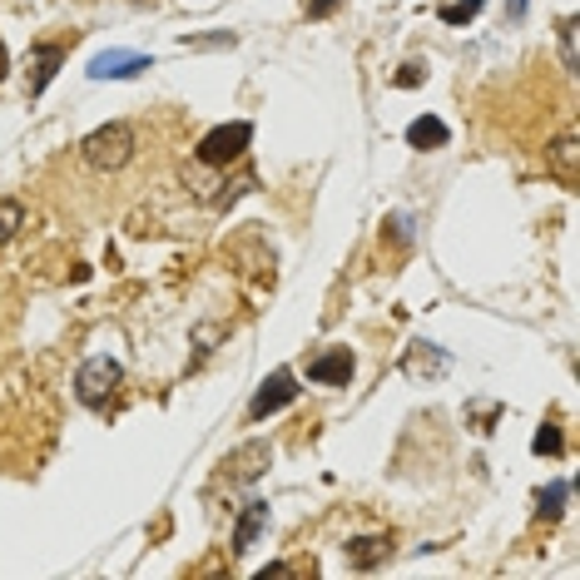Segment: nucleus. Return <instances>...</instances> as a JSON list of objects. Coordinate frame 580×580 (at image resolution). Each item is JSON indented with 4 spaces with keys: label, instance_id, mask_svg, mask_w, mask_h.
<instances>
[{
    "label": "nucleus",
    "instance_id": "f257e3e1",
    "mask_svg": "<svg viewBox=\"0 0 580 580\" xmlns=\"http://www.w3.org/2000/svg\"><path fill=\"white\" fill-rule=\"evenodd\" d=\"M134 150H140V134H134V125H125V119H109V125H99L95 134L80 140V159L95 174L125 169V164L134 159Z\"/></svg>",
    "mask_w": 580,
    "mask_h": 580
},
{
    "label": "nucleus",
    "instance_id": "f03ea898",
    "mask_svg": "<svg viewBox=\"0 0 580 580\" xmlns=\"http://www.w3.org/2000/svg\"><path fill=\"white\" fill-rule=\"evenodd\" d=\"M248 140H253V125H248V119H234V125L209 129L204 140H199V164H209V169H224V164L244 159Z\"/></svg>",
    "mask_w": 580,
    "mask_h": 580
},
{
    "label": "nucleus",
    "instance_id": "7ed1b4c3",
    "mask_svg": "<svg viewBox=\"0 0 580 580\" xmlns=\"http://www.w3.org/2000/svg\"><path fill=\"white\" fill-rule=\"evenodd\" d=\"M119 382H125V367H119L115 357H90L75 372V398L85 402V407H105Z\"/></svg>",
    "mask_w": 580,
    "mask_h": 580
},
{
    "label": "nucleus",
    "instance_id": "20e7f679",
    "mask_svg": "<svg viewBox=\"0 0 580 580\" xmlns=\"http://www.w3.org/2000/svg\"><path fill=\"white\" fill-rule=\"evenodd\" d=\"M546 174L560 189H580V140L576 129H560L556 140L546 144Z\"/></svg>",
    "mask_w": 580,
    "mask_h": 580
},
{
    "label": "nucleus",
    "instance_id": "39448f33",
    "mask_svg": "<svg viewBox=\"0 0 580 580\" xmlns=\"http://www.w3.org/2000/svg\"><path fill=\"white\" fill-rule=\"evenodd\" d=\"M298 398V377L288 372V367H279L273 377H263V387L253 392V402H248V417L253 422H263V417H273V412H283L288 402Z\"/></svg>",
    "mask_w": 580,
    "mask_h": 580
},
{
    "label": "nucleus",
    "instance_id": "423d86ee",
    "mask_svg": "<svg viewBox=\"0 0 580 580\" xmlns=\"http://www.w3.org/2000/svg\"><path fill=\"white\" fill-rule=\"evenodd\" d=\"M269 462H273V447H269V441H244V447L228 451L224 472H228V482L248 486V482H258V476L269 472Z\"/></svg>",
    "mask_w": 580,
    "mask_h": 580
},
{
    "label": "nucleus",
    "instance_id": "0eeeda50",
    "mask_svg": "<svg viewBox=\"0 0 580 580\" xmlns=\"http://www.w3.org/2000/svg\"><path fill=\"white\" fill-rule=\"evenodd\" d=\"M308 382L347 387V382H353V353H347V347H328L322 357H312V363H308Z\"/></svg>",
    "mask_w": 580,
    "mask_h": 580
},
{
    "label": "nucleus",
    "instance_id": "6e6552de",
    "mask_svg": "<svg viewBox=\"0 0 580 580\" xmlns=\"http://www.w3.org/2000/svg\"><path fill=\"white\" fill-rule=\"evenodd\" d=\"M343 551H347V566L353 570H372L392 556V536H353Z\"/></svg>",
    "mask_w": 580,
    "mask_h": 580
},
{
    "label": "nucleus",
    "instance_id": "1a4fd4ad",
    "mask_svg": "<svg viewBox=\"0 0 580 580\" xmlns=\"http://www.w3.org/2000/svg\"><path fill=\"white\" fill-rule=\"evenodd\" d=\"M140 70H150V60H144V55H125V50L95 55V64H90L95 80H125V75H140Z\"/></svg>",
    "mask_w": 580,
    "mask_h": 580
},
{
    "label": "nucleus",
    "instance_id": "9d476101",
    "mask_svg": "<svg viewBox=\"0 0 580 580\" xmlns=\"http://www.w3.org/2000/svg\"><path fill=\"white\" fill-rule=\"evenodd\" d=\"M263 526H269V501H248L234 526V556H244V551L263 536Z\"/></svg>",
    "mask_w": 580,
    "mask_h": 580
},
{
    "label": "nucleus",
    "instance_id": "9b49d317",
    "mask_svg": "<svg viewBox=\"0 0 580 580\" xmlns=\"http://www.w3.org/2000/svg\"><path fill=\"white\" fill-rule=\"evenodd\" d=\"M447 140H451V129L441 125L437 115H422V119H412V125H407V144H412V150H441Z\"/></svg>",
    "mask_w": 580,
    "mask_h": 580
},
{
    "label": "nucleus",
    "instance_id": "f8f14e48",
    "mask_svg": "<svg viewBox=\"0 0 580 580\" xmlns=\"http://www.w3.org/2000/svg\"><path fill=\"white\" fill-rule=\"evenodd\" d=\"M60 60H64L60 45H35V80H31V95H40V90L50 85L55 70H60Z\"/></svg>",
    "mask_w": 580,
    "mask_h": 580
},
{
    "label": "nucleus",
    "instance_id": "ddd939ff",
    "mask_svg": "<svg viewBox=\"0 0 580 580\" xmlns=\"http://www.w3.org/2000/svg\"><path fill=\"white\" fill-rule=\"evenodd\" d=\"M21 228H25V204L11 199V193H0V244H11Z\"/></svg>",
    "mask_w": 580,
    "mask_h": 580
},
{
    "label": "nucleus",
    "instance_id": "4468645a",
    "mask_svg": "<svg viewBox=\"0 0 580 580\" xmlns=\"http://www.w3.org/2000/svg\"><path fill=\"white\" fill-rule=\"evenodd\" d=\"M407 372H412V377H422V372H427V377H441V372H447V357H441V353H427V343H417V347L407 353Z\"/></svg>",
    "mask_w": 580,
    "mask_h": 580
},
{
    "label": "nucleus",
    "instance_id": "2eb2a0df",
    "mask_svg": "<svg viewBox=\"0 0 580 580\" xmlns=\"http://www.w3.org/2000/svg\"><path fill=\"white\" fill-rule=\"evenodd\" d=\"M482 5L486 0H451V5H441V21L447 25H466V21H476V15H482Z\"/></svg>",
    "mask_w": 580,
    "mask_h": 580
},
{
    "label": "nucleus",
    "instance_id": "dca6fc26",
    "mask_svg": "<svg viewBox=\"0 0 580 580\" xmlns=\"http://www.w3.org/2000/svg\"><path fill=\"white\" fill-rule=\"evenodd\" d=\"M566 496H570L566 482H556L551 492H541V496H536V501H541V521H556V516L566 511Z\"/></svg>",
    "mask_w": 580,
    "mask_h": 580
},
{
    "label": "nucleus",
    "instance_id": "f3484780",
    "mask_svg": "<svg viewBox=\"0 0 580 580\" xmlns=\"http://www.w3.org/2000/svg\"><path fill=\"white\" fill-rule=\"evenodd\" d=\"M531 447H536V457H560V447H566V441H560L556 422H546V427L536 431V441H531Z\"/></svg>",
    "mask_w": 580,
    "mask_h": 580
},
{
    "label": "nucleus",
    "instance_id": "a211bd4d",
    "mask_svg": "<svg viewBox=\"0 0 580 580\" xmlns=\"http://www.w3.org/2000/svg\"><path fill=\"white\" fill-rule=\"evenodd\" d=\"M560 50H566V70H576V21H560Z\"/></svg>",
    "mask_w": 580,
    "mask_h": 580
},
{
    "label": "nucleus",
    "instance_id": "6ab92c4d",
    "mask_svg": "<svg viewBox=\"0 0 580 580\" xmlns=\"http://www.w3.org/2000/svg\"><path fill=\"white\" fill-rule=\"evenodd\" d=\"M338 5H343V0H308V15H312V21H322V15H333Z\"/></svg>",
    "mask_w": 580,
    "mask_h": 580
},
{
    "label": "nucleus",
    "instance_id": "aec40b11",
    "mask_svg": "<svg viewBox=\"0 0 580 580\" xmlns=\"http://www.w3.org/2000/svg\"><path fill=\"white\" fill-rule=\"evenodd\" d=\"M398 85H422V64H402V75Z\"/></svg>",
    "mask_w": 580,
    "mask_h": 580
},
{
    "label": "nucleus",
    "instance_id": "412c9836",
    "mask_svg": "<svg viewBox=\"0 0 580 580\" xmlns=\"http://www.w3.org/2000/svg\"><path fill=\"white\" fill-rule=\"evenodd\" d=\"M11 75V50H5V45H0V80Z\"/></svg>",
    "mask_w": 580,
    "mask_h": 580
}]
</instances>
